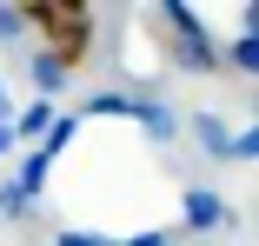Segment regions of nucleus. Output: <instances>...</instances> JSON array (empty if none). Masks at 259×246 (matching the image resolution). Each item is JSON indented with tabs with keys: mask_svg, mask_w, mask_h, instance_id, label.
I'll use <instances>...</instances> for the list:
<instances>
[{
	"mask_svg": "<svg viewBox=\"0 0 259 246\" xmlns=\"http://www.w3.org/2000/svg\"><path fill=\"white\" fill-rule=\"evenodd\" d=\"M20 20H27V33L40 40V54L54 60L60 73L80 67L87 47H93V14L87 7H47V0H40V7H20Z\"/></svg>",
	"mask_w": 259,
	"mask_h": 246,
	"instance_id": "obj_1",
	"label": "nucleus"
}]
</instances>
